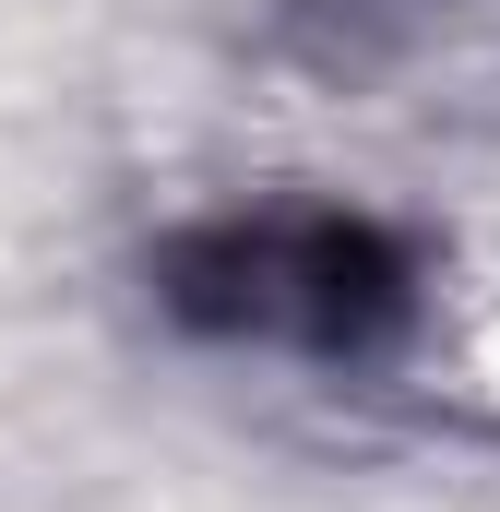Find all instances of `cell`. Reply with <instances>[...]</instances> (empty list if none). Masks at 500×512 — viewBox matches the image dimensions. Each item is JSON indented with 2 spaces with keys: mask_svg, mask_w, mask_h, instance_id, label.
Wrapping results in <instances>:
<instances>
[{
  "mask_svg": "<svg viewBox=\"0 0 500 512\" xmlns=\"http://www.w3.org/2000/svg\"><path fill=\"white\" fill-rule=\"evenodd\" d=\"M143 298L191 346H250L298 370H393L417 346V239L358 203H227L143 251Z\"/></svg>",
  "mask_w": 500,
  "mask_h": 512,
  "instance_id": "obj_1",
  "label": "cell"
}]
</instances>
